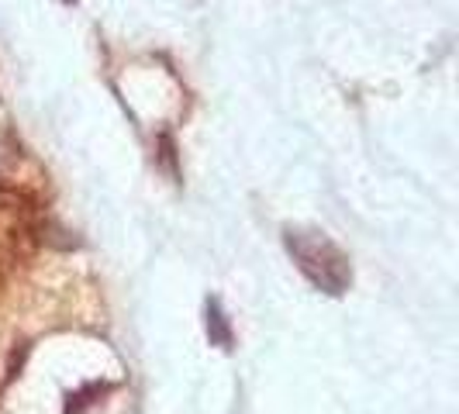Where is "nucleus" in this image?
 I'll return each instance as SVG.
<instances>
[{
  "mask_svg": "<svg viewBox=\"0 0 459 414\" xmlns=\"http://www.w3.org/2000/svg\"><path fill=\"white\" fill-rule=\"evenodd\" d=\"M283 246H287V253L294 255L300 273L307 276L318 290L332 294V298H339V294L349 290V283H352L349 255H345L325 231L283 229Z\"/></svg>",
  "mask_w": 459,
  "mask_h": 414,
  "instance_id": "obj_1",
  "label": "nucleus"
},
{
  "mask_svg": "<svg viewBox=\"0 0 459 414\" xmlns=\"http://www.w3.org/2000/svg\"><path fill=\"white\" fill-rule=\"evenodd\" d=\"M204 311H207V335H211V345H218V349H231V328H229L225 311H221V304L211 298Z\"/></svg>",
  "mask_w": 459,
  "mask_h": 414,
  "instance_id": "obj_2",
  "label": "nucleus"
},
{
  "mask_svg": "<svg viewBox=\"0 0 459 414\" xmlns=\"http://www.w3.org/2000/svg\"><path fill=\"white\" fill-rule=\"evenodd\" d=\"M63 4H76V0H63Z\"/></svg>",
  "mask_w": 459,
  "mask_h": 414,
  "instance_id": "obj_3",
  "label": "nucleus"
}]
</instances>
